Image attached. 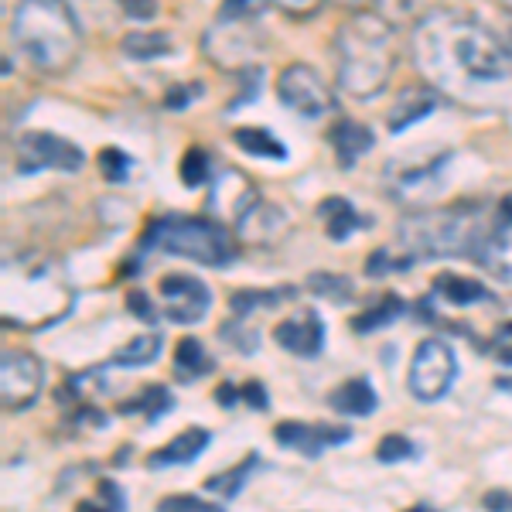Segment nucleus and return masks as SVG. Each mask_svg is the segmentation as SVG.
I'll return each instance as SVG.
<instances>
[{"instance_id": "nucleus-1", "label": "nucleus", "mask_w": 512, "mask_h": 512, "mask_svg": "<svg viewBox=\"0 0 512 512\" xmlns=\"http://www.w3.org/2000/svg\"><path fill=\"white\" fill-rule=\"evenodd\" d=\"M410 55L434 93L472 110L512 106V48L472 14L437 7L414 24Z\"/></svg>"}, {"instance_id": "nucleus-2", "label": "nucleus", "mask_w": 512, "mask_h": 512, "mask_svg": "<svg viewBox=\"0 0 512 512\" xmlns=\"http://www.w3.org/2000/svg\"><path fill=\"white\" fill-rule=\"evenodd\" d=\"M338 89L352 99H373L396 69V28L383 14L359 11L335 31Z\"/></svg>"}, {"instance_id": "nucleus-3", "label": "nucleus", "mask_w": 512, "mask_h": 512, "mask_svg": "<svg viewBox=\"0 0 512 512\" xmlns=\"http://www.w3.org/2000/svg\"><path fill=\"white\" fill-rule=\"evenodd\" d=\"M495 219L482 205L461 202L448 209H420L403 216L400 222V246L410 260H448V256H468L478 260L485 239L492 236Z\"/></svg>"}, {"instance_id": "nucleus-4", "label": "nucleus", "mask_w": 512, "mask_h": 512, "mask_svg": "<svg viewBox=\"0 0 512 512\" xmlns=\"http://www.w3.org/2000/svg\"><path fill=\"white\" fill-rule=\"evenodd\" d=\"M14 48L45 76L72 69L82 52V28L65 0H21L11 18Z\"/></svg>"}, {"instance_id": "nucleus-5", "label": "nucleus", "mask_w": 512, "mask_h": 512, "mask_svg": "<svg viewBox=\"0 0 512 512\" xmlns=\"http://www.w3.org/2000/svg\"><path fill=\"white\" fill-rule=\"evenodd\" d=\"M144 243L151 250L185 256L205 267H226L236 260V239L222 222L202 216H164L147 226Z\"/></svg>"}, {"instance_id": "nucleus-6", "label": "nucleus", "mask_w": 512, "mask_h": 512, "mask_svg": "<svg viewBox=\"0 0 512 512\" xmlns=\"http://www.w3.org/2000/svg\"><path fill=\"white\" fill-rule=\"evenodd\" d=\"M277 99L301 120H321L338 110V96L311 65L294 62L277 76Z\"/></svg>"}, {"instance_id": "nucleus-7", "label": "nucleus", "mask_w": 512, "mask_h": 512, "mask_svg": "<svg viewBox=\"0 0 512 512\" xmlns=\"http://www.w3.org/2000/svg\"><path fill=\"white\" fill-rule=\"evenodd\" d=\"M454 379H458L454 349L448 342H441V338H424V342L417 345L414 359H410V376H407L410 393H414L420 403H434L451 390Z\"/></svg>"}, {"instance_id": "nucleus-8", "label": "nucleus", "mask_w": 512, "mask_h": 512, "mask_svg": "<svg viewBox=\"0 0 512 512\" xmlns=\"http://www.w3.org/2000/svg\"><path fill=\"white\" fill-rule=\"evenodd\" d=\"M14 161L21 175H38V171H79L86 164V154L65 137H55L48 130H28L14 144Z\"/></svg>"}, {"instance_id": "nucleus-9", "label": "nucleus", "mask_w": 512, "mask_h": 512, "mask_svg": "<svg viewBox=\"0 0 512 512\" xmlns=\"http://www.w3.org/2000/svg\"><path fill=\"white\" fill-rule=\"evenodd\" d=\"M41 386H45V362L28 349H7L0 359V393H4L7 414L35 407Z\"/></svg>"}, {"instance_id": "nucleus-10", "label": "nucleus", "mask_w": 512, "mask_h": 512, "mask_svg": "<svg viewBox=\"0 0 512 512\" xmlns=\"http://www.w3.org/2000/svg\"><path fill=\"white\" fill-rule=\"evenodd\" d=\"M161 297H164V308H168V318L178 321V325H195V321H202L212 304V291L192 274L161 277Z\"/></svg>"}, {"instance_id": "nucleus-11", "label": "nucleus", "mask_w": 512, "mask_h": 512, "mask_svg": "<svg viewBox=\"0 0 512 512\" xmlns=\"http://www.w3.org/2000/svg\"><path fill=\"white\" fill-rule=\"evenodd\" d=\"M256 198H260V192H256L253 181L246 178L243 171H236V168L219 171V175L212 178V192H209V219L239 222L253 209Z\"/></svg>"}, {"instance_id": "nucleus-12", "label": "nucleus", "mask_w": 512, "mask_h": 512, "mask_svg": "<svg viewBox=\"0 0 512 512\" xmlns=\"http://www.w3.org/2000/svg\"><path fill=\"white\" fill-rule=\"evenodd\" d=\"M274 437L284 448H294L308 458H318L321 451L345 444L352 437L349 427H332V424H301V420H287V424L274 427Z\"/></svg>"}, {"instance_id": "nucleus-13", "label": "nucleus", "mask_w": 512, "mask_h": 512, "mask_svg": "<svg viewBox=\"0 0 512 512\" xmlns=\"http://www.w3.org/2000/svg\"><path fill=\"white\" fill-rule=\"evenodd\" d=\"M287 226H291V219H287V212L280 205L267 202V198H256L253 209L236 222V236L250 246H274L284 239Z\"/></svg>"}, {"instance_id": "nucleus-14", "label": "nucleus", "mask_w": 512, "mask_h": 512, "mask_svg": "<svg viewBox=\"0 0 512 512\" xmlns=\"http://www.w3.org/2000/svg\"><path fill=\"white\" fill-rule=\"evenodd\" d=\"M274 338L280 349L311 359V355H318L321 345H325V325H321V318L315 311H297V315L284 318L274 328Z\"/></svg>"}, {"instance_id": "nucleus-15", "label": "nucleus", "mask_w": 512, "mask_h": 512, "mask_svg": "<svg viewBox=\"0 0 512 512\" xmlns=\"http://www.w3.org/2000/svg\"><path fill=\"white\" fill-rule=\"evenodd\" d=\"M448 158H437L431 164H424V168H414V171H403V175H396L393 181V198H400L403 205H424L431 202L437 195V188H441V171Z\"/></svg>"}, {"instance_id": "nucleus-16", "label": "nucleus", "mask_w": 512, "mask_h": 512, "mask_svg": "<svg viewBox=\"0 0 512 512\" xmlns=\"http://www.w3.org/2000/svg\"><path fill=\"white\" fill-rule=\"evenodd\" d=\"M332 147H335V158L342 168H352L355 161L362 158V154H369V147L376 144V134L366 127V123H359V120H338L335 127H332Z\"/></svg>"}, {"instance_id": "nucleus-17", "label": "nucleus", "mask_w": 512, "mask_h": 512, "mask_svg": "<svg viewBox=\"0 0 512 512\" xmlns=\"http://www.w3.org/2000/svg\"><path fill=\"white\" fill-rule=\"evenodd\" d=\"M437 106V93L434 89H420V86H407L396 93V103L390 110V130L393 134H400V130L414 127L417 120H424L427 113H434Z\"/></svg>"}, {"instance_id": "nucleus-18", "label": "nucleus", "mask_w": 512, "mask_h": 512, "mask_svg": "<svg viewBox=\"0 0 512 512\" xmlns=\"http://www.w3.org/2000/svg\"><path fill=\"white\" fill-rule=\"evenodd\" d=\"M212 434L202 431V427H188V431H181L175 441H168L161 451L151 454V465L154 468H168V465H192V461L209 448Z\"/></svg>"}, {"instance_id": "nucleus-19", "label": "nucleus", "mask_w": 512, "mask_h": 512, "mask_svg": "<svg viewBox=\"0 0 512 512\" xmlns=\"http://www.w3.org/2000/svg\"><path fill=\"white\" fill-rule=\"evenodd\" d=\"M318 219H321V226H325L328 239H349L352 233H359L362 226H369V219L355 212V205L349 198H325V202L318 205Z\"/></svg>"}, {"instance_id": "nucleus-20", "label": "nucleus", "mask_w": 512, "mask_h": 512, "mask_svg": "<svg viewBox=\"0 0 512 512\" xmlns=\"http://www.w3.org/2000/svg\"><path fill=\"white\" fill-rule=\"evenodd\" d=\"M328 403H332L338 414H345V417H369L376 410V390H373L369 379L355 376V379H349V383L338 386Z\"/></svg>"}, {"instance_id": "nucleus-21", "label": "nucleus", "mask_w": 512, "mask_h": 512, "mask_svg": "<svg viewBox=\"0 0 512 512\" xmlns=\"http://www.w3.org/2000/svg\"><path fill=\"white\" fill-rule=\"evenodd\" d=\"M205 373H212V355L205 352V345L198 338H181L178 349H175V376L181 383H195Z\"/></svg>"}, {"instance_id": "nucleus-22", "label": "nucleus", "mask_w": 512, "mask_h": 512, "mask_svg": "<svg viewBox=\"0 0 512 512\" xmlns=\"http://www.w3.org/2000/svg\"><path fill=\"white\" fill-rule=\"evenodd\" d=\"M434 291L451 304H478V301H492L489 287H482L478 280L458 277V274H441L434 280Z\"/></svg>"}, {"instance_id": "nucleus-23", "label": "nucleus", "mask_w": 512, "mask_h": 512, "mask_svg": "<svg viewBox=\"0 0 512 512\" xmlns=\"http://www.w3.org/2000/svg\"><path fill=\"white\" fill-rule=\"evenodd\" d=\"M431 11H437V0H376V14H383L393 28L420 24Z\"/></svg>"}, {"instance_id": "nucleus-24", "label": "nucleus", "mask_w": 512, "mask_h": 512, "mask_svg": "<svg viewBox=\"0 0 512 512\" xmlns=\"http://www.w3.org/2000/svg\"><path fill=\"white\" fill-rule=\"evenodd\" d=\"M236 144L243 147L246 154L253 158H270V161H284L287 158V147L270 134V130H260V127H239L236 130Z\"/></svg>"}, {"instance_id": "nucleus-25", "label": "nucleus", "mask_w": 512, "mask_h": 512, "mask_svg": "<svg viewBox=\"0 0 512 512\" xmlns=\"http://www.w3.org/2000/svg\"><path fill=\"white\" fill-rule=\"evenodd\" d=\"M287 297H294V287H280V291H236L229 297V308H233L236 318H250L260 308H277Z\"/></svg>"}, {"instance_id": "nucleus-26", "label": "nucleus", "mask_w": 512, "mask_h": 512, "mask_svg": "<svg viewBox=\"0 0 512 512\" xmlns=\"http://www.w3.org/2000/svg\"><path fill=\"white\" fill-rule=\"evenodd\" d=\"M161 349H164L161 335H137L113 355V362H120V366H127V369H140V366H151L161 355Z\"/></svg>"}, {"instance_id": "nucleus-27", "label": "nucleus", "mask_w": 512, "mask_h": 512, "mask_svg": "<svg viewBox=\"0 0 512 512\" xmlns=\"http://www.w3.org/2000/svg\"><path fill=\"white\" fill-rule=\"evenodd\" d=\"M175 52V41H171V35H164V31H158V35H127L123 38V55H130V59H161V55H171Z\"/></svg>"}, {"instance_id": "nucleus-28", "label": "nucleus", "mask_w": 512, "mask_h": 512, "mask_svg": "<svg viewBox=\"0 0 512 512\" xmlns=\"http://www.w3.org/2000/svg\"><path fill=\"white\" fill-rule=\"evenodd\" d=\"M175 407V400H171V393L164 390V386H147V390H140L137 400L123 403V414H144L147 420H158L161 414H168V410Z\"/></svg>"}, {"instance_id": "nucleus-29", "label": "nucleus", "mask_w": 512, "mask_h": 512, "mask_svg": "<svg viewBox=\"0 0 512 512\" xmlns=\"http://www.w3.org/2000/svg\"><path fill=\"white\" fill-rule=\"evenodd\" d=\"M256 465H260V458H256V454H246V458L239 461L236 468H229V472L209 478V482H205V489L222 495V499H233V495L246 485V478H250V472H253Z\"/></svg>"}, {"instance_id": "nucleus-30", "label": "nucleus", "mask_w": 512, "mask_h": 512, "mask_svg": "<svg viewBox=\"0 0 512 512\" xmlns=\"http://www.w3.org/2000/svg\"><path fill=\"white\" fill-rule=\"evenodd\" d=\"M403 297H396V294H386L383 301L376 304V308H369L366 315H359L352 321V328L355 332H373V328H383V325H390V321H396L403 315Z\"/></svg>"}, {"instance_id": "nucleus-31", "label": "nucleus", "mask_w": 512, "mask_h": 512, "mask_svg": "<svg viewBox=\"0 0 512 512\" xmlns=\"http://www.w3.org/2000/svg\"><path fill=\"white\" fill-rule=\"evenodd\" d=\"M308 287L318 297H328V301H335V304L352 301V297H355L352 280L349 277H338V274H311L308 277Z\"/></svg>"}, {"instance_id": "nucleus-32", "label": "nucleus", "mask_w": 512, "mask_h": 512, "mask_svg": "<svg viewBox=\"0 0 512 512\" xmlns=\"http://www.w3.org/2000/svg\"><path fill=\"white\" fill-rule=\"evenodd\" d=\"M181 178H185L188 188H198L205 185L209 178V154L202 151V147H192V151L185 154V161H181Z\"/></svg>"}, {"instance_id": "nucleus-33", "label": "nucleus", "mask_w": 512, "mask_h": 512, "mask_svg": "<svg viewBox=\"0 0 512 512\" xmlns=\"http://www.w3.org/2000/svg\"><path fill=\"white\" fill-rule=\"evenodd\" d=\"M376 458L379 461H407V458H417V448L410 437L403 434H386L376 448Z\"/></svg>"}, {"instance_id": "nucleus-34", "label": "nucleus", "mask_w": 512, "mask_h": 512, "mask_svg": "<svg viewBox=\"0 0 512 512\" xmlns=\"http://www.w3.org/2000/svg\"><path fill=\"white\" fill-rule=\"evenodd\" d=\"M103 499H86V502H79L76 512H123V492L117 489V485L110 482V478H103Z\"/></svg>"}, {"instance_id": "nucleus-35", "label": "nucleus", "mask_w": 512, "mask_h": 512, "mask_svg": "<svg viewBox=\"0 0 512 512\" xmlns=\"http://www.w3.org/2000/svg\"><path fill=\"white\" fill-rule=\"evenodd\" d=\"M267 0H222V21H253L263 14Z\"/></svg>"}, {"instance_id": "nucleus-36", "label": "nucleus", "mask_w": 512, "mask_h": 512, "mask_svg": "<svg viewBox=\"0 0 512 512\" xmlns=\"http://www.w3.org/2000/svg\"><path fill=\"white\" fill-rule=\"evenodd\" d=\"M158 512H222V509L212 506V502L195 499V495H168V499H161Z\"/></svg>"}, {"instance_id": "nucleus-37", "label": "nucleus", "mask_w": 512, "mask_h": 512, "mask_svg": "<svg viewBox=\"0 0 512 512\" xmlns=\"http://www.w3.org/2000/svg\"><path fill=\"white\" fill-rule=\"evenodd\" d=\"M99 164H103V175L110 181H123L130 171V158L123 151H117V147H106V151L99 154Z\"/></svg>"}, {"instance_id": "nucleus-38", "label": "nucleus", "mask_w": 512, "mask_h": 512, "mask_svg": "<svg viewBox=\"0 0 512 512\" xmlns=\"http://www.w3.org/2000/svg\"><path fill=\"white\" fill-rule=\"evenodd\" d=\"M222 338H226L229 345H236L239 352H253L256 349V332L239 325V318L229 321V325H222Z\"/></svg>"}, {"instance_id": "nucleus-39", "label": "nucleus", "mask_w": 512, "mask_h": 512, "mask_svg": "<svg viewBox=\"0 0 512 512\" xmlns=\"http://www.w3.org/2000/svg\"><path fill=\"white\" fill-rule=\"evenodd\" d=\"M489 349H492L495 359L502 362V366H512V321H506V325L492 335Z\"/></svg>"}, {"instance_id": "nucleus-40", "label": "nucleus", "mask_w": 512, "mask_h": 512, "mask_svg": "<svg viewBox=\"0 0 512 512\" xmlns=\"http://www.w3.org/2000/svg\"><path fill=\"white\" fill-rule=\"evenodd\" d=\"M198 93H202V86H198V82H192V86H175L168 96H164V106H168V110H181V106L192 103Z\"/></svg>"}, {"instance_id": "nucleus-41", "label": "nucleus", "mask_w": 512, "mask_h": 512, "mask_svg": "<svg viewBox=\"0 0 512 512\" xmlns=\"http://www.w3.org/2000/svg\"><path fill=\"white\" fill-rule=\"evenodd\" d=\"M127 304H130V311H134L140 321H154V318H158V311H154V301L144 291H130Z\"/></svg>"}, {"instance_id": "nucleus-42", "label": "nucleus", "mask_w": 512, "mask_h": 512, "mask_svg": "<svg viewBox=\"0 0 512 512\" xmlns=\"http://www.w3.org/2000/svg\"><path fill=\"white\" fill-rule=\"evenodd\" d=\"M274 4L280 7V11L294 14V18H304V14H315L325 0H274Z\"/></svg>"}, {"instance_id": "nucleus-43", "label": "nucleus", "mask_w": 512, "mask_h": 512, "mask_svg": "<svg viewBox=\"0 0 512 512\" xmlns=\"http://www.w3.org/2000/svg\"><path fill=\"white\" fill-rule=\"evenodd\" d=\"M120 4L130 18H154V14H158V4H154V0H120Z\"/></svg>"}, {"instance_id": "nucleus-44", "label": "nucleus", "mask_w": 512, "mask_h": 512, "mask_svg": "<svg viewBox=\"0 0 512 512\" xmlns=\"http://www.w3.org/2000/svg\"><path fill=\"white\" fill-rule=\"evenodd\" d=\"M489 512H512V492H489L485 495V502H482Z\"/></svg>"}, {"instance_id": "nucleus-45", "label": "nucleus", "mask_w": 512, "mask_h": 512, "mask_svg": "<svg viewBox=\"0 0 512 512\" xmlns=\"http://www.w3.org/2000/svg\"><path fill=\"white\" fill-rule=\"evenodd\" d=\"M239 393H243V400L250 403V407H260V410L267 407V390H263V383H256V379L253 383H246Z\"/></svg>"}, {"instance_id": "nucleus-46", "label": "nucleus", "mask_w": 512, "mask_h": 512, "mask_svg": "<svg viewBox=\"0 0 512 512\" xmlns=\"http://www.w3.org/2000/svg\"><path fill=\"white\" fill-rule=\"evenodd\" d=\"M239 396H243V393H239V390H236V386H233V383H222V386H219V390H216V400L222 403V407H229V403H236V400H239Z\"/></svg>"}, {"instance_id": "nucleus-47", "label": "nucleus", "mask_w": 512, "mask_h": 512, "mask_svg": "<svg viewBox=\"0 0 512 512\" xmlns=\"http://www.w3.org/2000/svg\"><path fill=\"white\" fill-rule=\"evenodd\" d=\"M403 512H437V509L427 506V502H420V506H410V509H403Z\"/></svg>"}, {"instance_id": "nucleus-48", "label": "nucleus", "mask_w": 512, "mask_h": 512, "mask_svg": "<svg viewBox=\"0 0 512 512\" xmlns=\"http://www.w3.org/2000/svg\"><path fill=\"white\" fill-rule=\"evenodd\" d=\"M495 386H499V390H509V393H512V379H499Z\"/></svg>"}, {"instance_id": "nucleus-49", "label": "nucleus", "mask_w": 512, "mask_h": 512, "mask_svg": "<svg viewBox=\"0 0 512 512\" xmlns=\"http://www.w3.org/2000/svg\"><path fill=\"white\" fill-rule=\"evenodd\" d=\"M342 4H352V7H359V4H366V0H342Z\"/></svg>"}, {"instance_id": "nucleus-50", "label": "nucleus", "mask_w": 512, "mask_h": 512, "mask_svg": "<svg viewBox=\"0 0 512 512\" xmlns=\"http://www.w3.org/2000/svg\"><path fill=\"white\" fill-rule=\"evenodd\" d=\"M506 7H512V0H506Z\"/></svg>"}]
</instances>
